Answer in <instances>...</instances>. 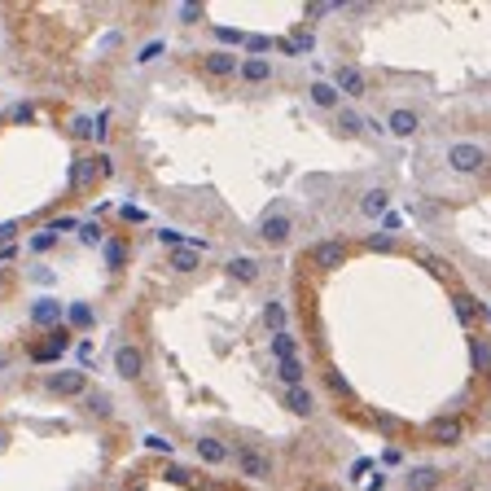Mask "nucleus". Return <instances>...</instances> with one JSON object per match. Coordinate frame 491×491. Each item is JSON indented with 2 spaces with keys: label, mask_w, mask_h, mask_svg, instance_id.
I'll return each mask as SVG.
<instances>
[{
  "label": "nucleus",
  "mask_w": 491,
  "mask_h": 491,
  "mask_svg": "<svg viewBox=\"0 0 491 491\" xmlns=\"http://www.w3.org/2000/svg\"><path fill=\"white\" fill-rule=\"evenodd\" d=\"M448 162H452L456 171H478V167H483V150H478L474 141H461V145H452Z\"/></svg>",
  "instance_id": "nucleus-1"
},
{
  "label": "nucleus",
  "mask_w": 491,
  "mask_h": 491,
  "mask_svg": "<svg viewBox=\"0 0 491 491\" xmlns=\"http://www.w3.org/2000/svg\"><path fill=\"white\" fill-rule=\"evenodd\" d=\"M114 369H119V378L136 382L141 373H145V355H141L136 347H119V351H114Z\"/></svg>",
  "instance_id": "nucleus-2"
},
{
  "label": "nucleus",
  "mask_w": 491,
  "mask_h": 491,
  "mask_svg": "<svg viewBox=\"0 0 491 491\" xmlns=\"http://www.w3.org/2000/svg\"><path fill=\"white\" fill-rule=\"evenodd\" d=\"M461 434H465V421H461V417H439V421L430 425V439H434V443H443V448L461 443Z\"/></svg>",
  "instance_id": "nucleus-3"
},
{
  "label": "nucleus",
  "mask_w": 491,
  "mask_h": 491,
  "mask_svg": "<svg viewBox=\"0 0 491 491\" xmlns=\"http://www.w3.org/2000/svg\"><path fill=\"white\" fill-rule=\"evenodd\" d=\"M259 233H264L268 246H285L290 233H294V224H290V215H268L264 224H259Z\"/></svg>",
  "instance_id": "nucleus-4"
},
{
  "label": "nucleus",
  "mask_w": 491,
  "mask_h": 491,
  "mask_svg": "<svg viewBox=\"0 0 491 491\" xmlns=\"http://www.w3.org/2000/svg\"><path fill=\"white\" fill-rule=\"evenodd\" d=\"M237 465H241L246 478H268V474H272L268 456H259V452H250V448H237Z\"/></svg>",
  "instance_id": "nucleus-5"
},
{
  "label": "nucleus",
  "mask_w": 491,
  "mask_h": 491,
  "mask_svg": "<svg viewBox=\"0 0 491 491\" xmlns=\"http://www.w3.org/2000/svg\"><path fill=\"white\" fill-rule=\"evenodd\" d=\"M48 390H57V395H84L88 378L84 373H53V378H48Z\"/></svg>",
  "instance_id": "nucleus-6"
},
{
  "label": "nucleus",
  "mask_w": 491,
  "mask_h": 491,
  "mask_svg": "<svg viewBox=\"0 0 491 491\" xmlns=\"http://www.w3.org/2000/svg\"><path fill=\"white\" fill-rule=\"evenodd\" d=\"M334 92L360 97V92H364V75H360L355 66H338V71H334Z\"/></svg>",
  "instance_id": "nucleus-7"
},
{
  "label": "nucleus",
  "mask_w": 491,
  "mask_h": 491,
  "mask_svg": "<svg viewBox=\"0 0 491 491\" xmlns=\"http://www.w3.org/2000/svg\"><path fill=\"white\" fill-rule=\"evenodd\" d=\"M285 408H290V413H299V417H307L316 408V399H312V390H307V386H285Z\"/></svg>",
  "instance_id": "nucleus-8"
},
{
  "label": "nucleus",
  "mask_w": 491,
  "mask_h": 491,
  "mask_svg": "<svg viewBox=\"0 0 491 491\" xmlns=\"http://www.w3.org/2000/svg\"><path fill=\"white\" fill-rule=\"evenodd\" d=\"M312 255H316V264H320V268H338L342 259H347V246H342V241H320Z\"/></svg>",
  "instance_id": "nucleus-9"
},
{
  "label": "nucleus",
  "mask_w": 491,
  "mask_h": 491,
  "mask_svg": "<svg viewBox=\"0 0 491 491\" xmlns=\"http://www.w3.org/2000/svg\"><path fill=\"white\" fill-rule=\"evenodd\" d=\"M101 259H106V268H114V272H119V268L127 264V241H119V237L101 241Z\"/></svg>",
  "instance_id": "nucleus-10"
},
{
  "label": "nucleus",
  "mask_w": 491,
  "mask_h": 491,
  "mask_svg": "<svg viewBox=\"0 0 491 491\" xmlns=\"http://www.w3.org/2000/svg\"><path fill=\"white\" fill-rule=\"evenodd\" d=\"M386 206H390L386 189H369L364 198H360V215H386Z\"/></svg>",
  "instance_id": "nucleus-11"
},
{
  "label": "nucleus",
  "mask_w": 491,
  "mask_h": 491,
  "mask_svg": "<svg viewBox=\"0 0 491 491\" xmlns=\"http://www.w3.org/2000/svg\"><path fill=\"white\" fill-rule=\"evenodd\" d=\"M390 132H395V136H413L417 132V114L413 110H390Z\"/></svg>",
  "instance_id": "nucleus-12"
},
{
  "label": "nucleus",
  "mask_w": 491,
  "mask_h": 491,
  "mask_svg": "<svg viewBox=\"0 0 491 491\" xmlns=\"http://www.w3.org/2000/svg\"><path fill=\"white\" fill-rule=\"evenodd\" d=\"M198 456L206 465H220V461H228V448L220 443V439H198Z\"/></svg>",
  "instance_id": "nucleus-13"
},
{
  "label": "nucleus",
  "mask_w": 491,
  "mask_h": 491,
  "mask_svg": "<svg viewBox=\"0 0 491 491\" xmlns=\"http://www.w3.org/2000/svg\"><path fill=\"white\" fill-rule=\"evenodd\" d=\"M97 180V158H75L71 162V185H88Z\"/></svg>",
  "instance_id": "nucleus-14"
},
{
  "label": "nucleus",
  "mask_w": 491,
  "mask_h": 491,
  "mask_svg": "<svg viewBox=\"0 0 491 491\" xmlns=\"http://www.w3.org/2000/svg\"><path fill=\"white\" fill-rule=\"evenodd\" d=\"M57 312H62V307L57 303H36V307H31V316H36V325H40V329H53V325H57Z\"/></svg>",
  "instance_id": "nucleus-15"
},
{
  "label": "nucleus",
  "mask_w": 491,
  "mask_h": 491,
  "mask_svg": "<svg viewBox=\"0 0 491 491\" xmlns=\"http://www.w3.org/2000/svg\"><path fill=\"white\" fill-rule=\"evenodd\" d=\"M241 75L250 79V84H264V79L272 75V66H268L264 57H250V62H246V66H241Z\"/></svg>",
  "instance_id": "nucleus-16"
},
{
  "label": "nucleus",
  "mask_w": 491,
  "mask_h": 491,
  "mask_svg": "<svg viewBox=\"0 0 491 491\" xmlns=\"http://www.w3.org/2000/svg\"><path fill=\"white\" fill-rule=\"evenodd\" d=\"M228 276H237V281H255L259 264H255V259H233V264H228Z\"/></svg>",
  "instance_id": "nucleus-17"
},
{
  "label": "nucleus",
  "mask_w": 491,
  "mask_h": 491,
  "mask_svg": "<svg viewBox=\"0 0 491 491\" xmlns=\"http://www.w3.org/2000/svg\"><path fill=\"white\" fill-rule=\"evenodd\" d=\"M434 483H439L434 469H413V474H408V491H430Z\"/></svg>",
  "instance_id": "nucleus-18"
},
{
  "label": "nucleus",
  "mask_w": 491,
  "mask_h": 491,
  "mask_svg": "<svg viewBox=\"0 0 491 491\" xmlns=\"http://www.w3.org/2000/svg\"><path fill=\"white\" fill-rule=\"evenodd\" d=\"M312 101H316L320 110L338 106V92H334V84H320V79H316V84H312Z\"/></svg>",
  "instance_id": "nucleus-19"
},
{
  "label": "nucleus",
  "mask_w": 491,
  "mask_h": 491,
  "mask_svg": "<svg viewBox=\"0 0 491 491\" xmlns=\"http://www.w3.org/2000/svg\"><path fill=\"white\" fill-rule=\"evenodd\" d=\"M171 268L176 272H193V268H198V250H189V246H185V250H171Z\"/></svg>",
  "instance_id": "nucleus-20"
},
{
  "label": "nucleus",
  "mask_w": 491,
  "mask_h": 491,
  "mask_svg": "<svg viewBox=\"0 0 491 491\" xmlns=\"http://www.w3.org/2000/svg\"><path fill=\"white\" fill-rule=\"evenodd\" d=\"M294 351H299V347H294L290 334H276V338H272V355H276V360H299Z\"/></svg>",
  "instance_id": "nucleus-21"
},
{
  "label": "nucleus",
  "mask_w": 491,
  "mask_h": 491,
  "mask_svg": "<svg viewBox=\"0 0 491 491\" xmlns=\"http://www.w3.org/2000/svg\"><path fill=\"white\" fill-rule=\"evenodd\" d=\"M264 320L272 325L276 334H285V307H281V303H268V307H264Z\"/></svg>",
  "instance_id": "nucleus-22"
},
{
  "label": "nucleus",
  "mask_w": 491,
  "mask_h": 491,
  "mask_svg": "<svg viewBox=\"0 0 491 491\" xmlns=\"http://www.w3.org/2000/svg\"><path fill=\"white\" fill-rule=\"evenodd\" d=\"M281 382L285 386H299L303 382V364H299V360H281Z\"/></svg>",
  "instance_id": "nucleus-23"
},
{
  "label": "nucleus",
  "mask_w": 491,
  "mask_h": 491,
  "mask_svg": "<svg viewBox=\"0 0 491 491\" xmlns=\"http://www.w3.org/2000/svg\"><path fill=\"white\" fill-rule=\"evenodd\" d=\"M71 320L79 325V329H88V325H92V307L88 303H71Z\"/></svg>",
  "instance_id": "nucleus-24"
},
{
  "label": "nucleus",
  "mask_w": 491,
  "mask_h": 491,
  "mask_svg": "<svg viewBox=\"0 0 491 491\" xmlns=\"http://www.w3.org/2000/svg\"><path fill=\"white\" fill-rule=\"evenodd\" d=\"M27 246H31V250H36V255H44V250H53V233H36V237H31Z\"/></svg>",
  "instance_id": "nucleus-25"
},
{
  "label": "nucleus",
  "mask_w": 491,
  "mask_h": 491,
  "mask_svg": "<svg viewBox=\"0 0 491 491\" xmlns=\"http://www.w3.org/2000/svg\"><path fill=\"white\" fill-rule=\"evenodd\" d=\"M167 483H180V487H189V483H193V474H189L185 465H171V469H167Z\"/></svg>",
  "instance_id": "nucleus-26"
},
{
  "label": "nucleus",
  "mask_w": 491,
  "mask_h": 491,
  "mask_svg": "<svg viewBox=\"0 0 491 491\" xmlns=\"http://www.w3.org/2000/svg\"><path fill=\"white\" fill-rule=\"evenodd\" d=\"M342 132H364V119H360L355 110H347L342 114Z\"/></svg>",
  "instance_id": "nucleus-27"
},
{
  "label": "nucleus",
  "mask_w": 491,
  "mask_h": 491,
  "mask_svg": "<svg viewBox=\"0 0 491 491\" xmlns=\"http://www.w3.org/2000/svg\"><path fill=\"white\" fill-rule=\"evenodd\" d=\"M325 382H329V386L338 390V395H347V390H351V386H347V378H342L338 369H329V373H325Z\"/></svg>",
  "instance_id": "nucleus-28"
},
{
  "label": "nucleus",
  "mask_w": 491,
  "mask_h": 491,
  "mask_svg": "<svg viewBox=\"0 0 491 491\" xmlns=\"http://www.w3.org/2000/svg\"><path fill=\"white\" fill-rule=\"evenodd\" d=\"M211 71H215V75H228V71H233V57H228V53H215V57H211Z\"/></svg>",
  "instance_id": "nucleus-29"
},
{
  "label": "nucleus",
  "mask_w": 491,
  "mask_h": 491,
  "mask_svg": "<svg viewBox=\"0 0 491 491\" xmlns=\"http://www.w3.org/2000/svg\"><path fill=\"white\" fill-rule=\"evenodd\" d=\"M469 351H474V355H469V360H474V369H487V342H474Z\"/></svg>",
  "instance_id": "nucleus-30"
},
{
  "label": "nucleus",
  "mask_w": 491,
  "mask_h": 491,
  "mask_svg": "<svg viewBox=\"0 0 491 491\" xmlns=\"http://www.w3.org/2000/svg\"><path fill=\"white\" fill-rule=\"evenodd\" d=\"M110 136V114H101V119L92 123V141H106Z\"/></svg>",
  "instance_id": "nucleus-31"
},
{
  "label": "nucleus",
  "mask_w": 491,
  "mask_h": 491,
  "mask_svg": "<svg viewBox=\"0 0 491 491\" xmlns=\"http://www.w3.org/2000/svg\"><path fill=\"white\" fill-rule=\"evenodd\" d=\"M215 36H220L224 44H241V40H246V36H241V31H237V27H220V31H215Z\"/></svg>",
  "instance_id": "nucleus-32"
},
{
  "label": "nucleus",
  "mask_w": 491,
  "mask_h": 491,
  "mask_svg": "<svg viewBox=\"0 0 491 491\" xmlns=\"http://www.w3.org/2000/svg\"><path fill=\"white\" fill-rule=\"evenodd\" d=\"M123 220H132V224H145V220H150V211H141V206H123Z\"/></svg>",
  "instance_id": "nucleus-33"
},
{
  "label": "nucleus",
  "mask_w": 491,
  "mask_h": 491,
  "mask_svg": "<svg viewBox=\"0 0 491 491\" xmlns=\"http://www.w3.org/2000/svg\"><path fill=\"white\" fill-rule=\"evenodd\" d=\"M79 237H84V241H101V228H97V224H79Z\"/></svg>",
  "instance_id": "nucleus-34"
},
{
  "label": "nucleus",
  "mask_w": 491,
  "mask_h": 491,
  "mask_svg": "<svg viewBox=\"0 0 491 491\" xmlns=\"http://www.w3.org/2000/svg\"><path fill=\"white\" fill-rule=\"evenodd\" d=\"M382 465H404V452L399 448H386L382 452Z\"/></svg>",
  "instance_id": "nucleus-35"
},
{
  "label": "nucleus",
  "mask_w": 491,
  "mask_h": 491,
  "mask_svg": "<svg viewBox=\"0 0 491 491\" xmlns=\"http://www.w3.org/2000/svg\"><path fill=\"white\" fill-rule=\"evenodd\" d=\"M97 176H114V162L106 154H97Z\"/></svg>",
  "instance_id": "nucleus-36"
},
{
  "label": "nucleus",
  "mask_w": 491,
  "mask_h": 491,
  "mask_svg": "<svg viewBox=\"0 0 491 491\" xmlns=\"http://www.w3.org/2000/svg\"><path fill=\"white\" fill-rule=\"evenodd\" d=\"M88 408H92V413H110V399H101V395H92V399H88Z\"/></svg>",
  "instance_id": "nucleus-37"
},
{
  "label": "nucleus",
  "mask_w": 491,
  "mask_h": 491,
  "mask_svg": "<svg viewBox=\"0 0 491 491\" xmlns=\"http://www.w3.org/2000/svg\"><path fill=\"white\" fill-rule=\"evenodd\" d=\"M268 44H272L268 36H250V53H264V48H268Z\"/></svg>",
  "instance_id": "nucleus-38"
},
{
  "label": "nucleus",
  "mask_w": 491,
  "mask_h": 491,
  "mask_svg": "<svg viewBox=\"0 0 491 491\" xmlns=\"http://www.w3.org/2000/svg\"><path fill=\"white\" fill-rule=\"evenodd\" d=\"M88 132H92V123L84 119V114H79V119H75V136H88Z\"/></svg>",
  "instance_id": "nucleus-39"
},
{
  "label": "nucleus",
  "mask_w": 491,
  "mask_h": 491,
  "mask_svg": "<svg viewBox=\"0 0 491 491\" xmlns=\"http://www.w3.org/2000/svg\"><path fill=\"white\" fill-rule=\"evenodd\" d=\"M75 351H79V360H84V364H92V342H79Z\"/></svg>",
  "instance_id": "nucleus-40"
},
{
  "label": "nucleus",
  "mask_w": 491,
  "mask_h": 491,
  "mask_svg": "<svg viewBox=\"0 0 491 491\" xmlns=\"http://www.w3.org/2000/svg\"><path fill=\"white\" fill-rule=\"evenodd\" d=\"M158 53H162V44H145V48H141V53H136V57L145 62V57H158Z\"/></svg>",
  "instance_id": "nucleus-41"
},
{
  "label": "nucleus",
  "mask_w": 491,
  "mask_h": 491,
  "mask_svg": "<svg viewBox=\"0 0 491 491\" xmlns=\"http://www.w3.org/2000/svg\"><path fill=\"white\" fill-rule=\"evenodd\" d=\"M369 246H373V250H390V237H386V233H378V237H373Z\"/></svg>",
  "instance_id": "nucleus-42"
},
{
  "label": "nucleus",
  "mask_w": 491,
  "mask_h": 491,
  "mask_svg": "<svg viewBox=\"0 0 491 491\" xmlns=\"http://www.w3.org/2000/svg\"><path fill=\"white\" fill-rule=\"evenodd\" d=\"M13 255H18V250H13V246H0V259H5V264H9Z\"/></svg>",
  "instance_id": "nucleus-43"
},
{
  "label": "nucleus",
  "mask_w": 491,
  "mask_h": 491,
  "mask_svg": "<svg viewBox=\"0 0 491 491\" xmlns=\"http://www.w3.org/2000/svg\"><path fill=\"white\" fill-rule=\"evenodd\" d=\"M13 237V224H0V241H9Z\"/></svg>",
  "instance_id": "nucleus-44"
},
{
  "label": "nucleus",
  "mask_w": 491,
  "mask_h": 491,
  "mask_svg": "<svg viewBox=\"0 0 491 491\" xmlns=\"http://www.w3.org/2000/svg\"><path fill=\"white\" fill-rule=\"evenodd\" d=\"M320 491H329V487H320Z\"/></svg>",
  "instance_id": "nucleus-45"
}]
</instances>
